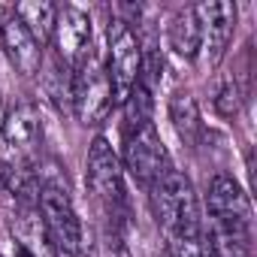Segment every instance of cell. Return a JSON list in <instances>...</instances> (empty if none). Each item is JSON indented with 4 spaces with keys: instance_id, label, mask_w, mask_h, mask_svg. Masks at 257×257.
Returning <instances> with one entry per match:
<instances>
[{
    "instance_id": "6da1fadb",
    "label": "cell",
    "mask_w": 257,
    "mask_h": 257,
    "mask_svg": "<svg viewBox=\"0 0 257 257\" xmlns=\"http://www.w3.org/2000/svg\"><path fill=\"white\" fill-rule=\"evenodd\" d=\"M209 242L224 254H248L251 248V203L233 176H215L209 182Z\"/></svg>"
},
{
    "instance_id": "7a4b0ae2",
    "label": "cell",
    "mask_w": 257,
    "mask_h": 257,
    "mask_svg": "<svg viewBox=\"0 0 257 257\" xmlns=\"http://www.w3.org/2000/svg\"><path fill=\"white\" fill-rule=\"evenodd\" d=\"M37 209H40V218H43V227H46L52 245L58 251H64L67 257H94L91 236H85V227L76 215L70 191L61 182V176L55 173V167H52V173H43V179H40Z\"/></svg>"
},
{
    "instance_id": "3957f363",
    "label": "cell",
    "mask_w": 257,
    "mask_h": 257,
    "mask_svg": "<svg viewBox=\"0 0 257 257\" xmlns=\"http://www.w3.org/2000/svg\"><path fill=\"white\" fill-rule=\"evenodd\" d=\"M152 209L158 224L164 227V236L173 233H200V206H197V194L191 188V182L170 170L161 182H155L152 188Z\"/></svg>"
},
{
    "instance_id": "277c9868",
    "label": "cell",
    "mask_w": 257,
    "mask_h": 257,
    "mask_svg": "<svg viewBox=\"0 0 257 257\" xmlns=\"http://www.w3.org/2000/svg\"><path fill=\"white\" fill-rule=\"evenodd\" d=\"M112 106H115V94H112L109 73L91 52L73 70V112L85 127H97L109 118Z\"/></svg>"
},
{
    "instance_id": "5b68a950",
    "label": "cell",
    "mask_w": 257,
    "mask_h": 257,
    "mask_svg": "<svg viewBox=\"0 0 257 257\" xmlns=\"http://www.w3.org/2000/svg\"><path fill=\"white\" fill-rule=\"evenodd\" d=\"M88 188L94 200L103 206V215L112 224H121L124 218V182H121V164L112 152V146L97 137L88 149Z\"/></svg>"
},
{
    "instance_id": "8992f818",
    "label": "cell",
    "mask_w": 257,
    "mask_h": 257,
    "mask_svg": "<svg viewBox=\"0 0 257 257\" xmlns=\"http://www.w3.org/2000/svg\"><path fill=\"white\" fill-rule=\"evenodd\" d=\"M140 67H143L140 37L124 19L115 16L109 22V67H106L115 103L124 100L127 94H131V88L140 82Z\"/></svg>"
},
{
    "instance_id": "52a82bcc",
    "label": "cell",
    "mask_w": 257,
    "mask_h": 257,
    "mask_svg": "<svg viewBox=\"0 0 257 257\" xmlns=\"http://www.w3.org/2000/svg\"><path fill=\"white\" fill-rule=\"evenodd\" d=\"M124 167L131 173V179L140 182L143 188H152L173 170L167 146L161 143V134L155 131V124L140 127L134 134H124Z\"/></svg>"
},
{
    "instance_id": "ba28073f",
    "label": "cell",
    "mask_w": 257,
    "mask_h": 257,
    "mask_svg": "<svg viewBox=\"0 0 257 257\" xmlns=\"http://www.w3.org/2000/svg\"><path fill=\"white\" fill-rule=\"evenodd\" d=\"M52 40L58 49V61L64 67L76 70L91 55V22H88V16L76 7H58Z\"/></svg>"
},
{
    "instance_id": "9c48e42d",
    "label": "cell",
    "mask_w": 257,
    "mask_h": 257,
    "mask_svg": "<svg viewBox=\"0 0 257 257\" xmlns=\"http://www.w3.org/2000/svg\"><path fill=\"white\" fill-rule=\"evenodd\" d=\"M0 137H4V152L34 164V155L40 152V143H43L40 109L34 103H19L16 109H10L4 118V127H0Z\"/></svg>"
},
{
    "instance_id": "30bf717a",
    "label": "cell",
    "mask_w": 257,
    "mask_h": 257,
    "mask_svg": "<svg viewBox=\"0 0 257 257\" xmlns=\"http://www.w3.org/2000/svg\"><path fill=\"white\" fill-rule=\"evenodd\" d=\"M197 13V22H200V37H203V46L206 55H209V64L215 67L227 46H230V37H233V28H236V4L230 0H215V4H200L194 7Z\"/></svg>"
},
{
    "instance_id": "8fae6325",
    "label": "cell",
    "mask_w": 257,
    "mask_h": 257,
    "mask_svg": "<svg viewBox=\"0 0 257 257\" xmlns=\"http://www.w3.org/2000/svg\"><path fill=\"white\" fill-rule=\"evenodd\" d=\"M0 43L7 49L10 64L22 76H37L43 67V46L31 37V31L10 13V19L0 25Z\"/></svg>"
},
{
    "instance_id": "7c38bea8",
    "label": "cell",
    "mask_w": 257,
    "mask_h": 257,
    "mask_svg": "<svg viewBox=\"0 0 257 257\" xmlns=\"http://www.w3.org/2000/svg\"><path fill=\"white\" fill-rule=\"evenodd\" d=\"M170 121H173L176 134H179V140H182L185 146H191V149L200 146L206 127H203V121H200V106H197V100H194L191 91L173 94V100H170Z\"/></svg>"
},
{
    "instance_id": "4fadbf2b",
    "label": "cell",
    "mask_w": 257,
    "mask_h": 257,
    "mask_svg": "<svg viewBox=\"0 0 257 257\" xmlns=\"http://www.w3.org/2000/svg\"><path fill=\"white\" fill-rule=\"evenodd\" d=\"M170 46L185 61H194L200 55L203 37H200V22H197L194 7H185V10H179L173 16V22H170Z\"/></svg>"
},
{
    "instance_id": "5bb4252c",
    "label": "cell",
    "mask_w": 257,
    "mask_h": 257,
    "mask_svg": "<svg viewBox=\"0 0 257 257\" xmlns=\"http://www.w3.org/2000/svg\"><path fill=\"white\" fill-rule=\"evenodd\" d=\"M13 16L31 31V37L46 46L52 40V31H55V19H58V7L49 4V0H28V4H19L13 10Z\"/></svg>"
},
{
    "instance_id": "9a60e30c",
    "label": "cell",
    "mask_w": 257,
    "mask_h": 257,
    "mask_svg": "<svg viewBox=\"0 0 257 257\" xmlns=\"http://www.w3.org/2000/svg\"><path fill=\"white\" fill-rule=\"evenodd\" d=\"M124 134H134V131H140V127H149V124H155L152 121V115H155V100H152V91L146 88V85H134L131 88V94H127L124 100Z\"/></svg>"
},
{
    "instance_id": "2e32d148",
    "label": "cell",
    "mask_w": 257,
    "mask_h": 257,
    "mask_svg": "<svg viewBox=\"0 0 257 257\" xmlns=\"http://www.w3.org/2000/svg\"><path fill=\"white\" fill-rule=\"evenodd\" d=\"M49 94L61 109H73V70L61 67V61H55L49 70Z\"/></svg>"
},
{
    "instance_id": "e0dca14e",
    "label": "cell",
    "mask_w": 257,
    "mask_h": 257,
    "mask_svg": "<svg viewBox=\"0 0 257 257\" xmlns=\"http://www.w3.org/2000/svg\"><path fill=\"white\" fill-rule=\"evenodd\" d=\"M167 254L170 257H203V230L167 236Z\"/></svg>"
},
{
    "instance_id": "ac0fdd59",
    "label": "cell",
    "mask_w": 257,
    "mask_h": 257,
    "mask_svg": "<svg viewBox=\"0 0 257 257\" xmlns=\"http://www.w3.org/2000/svg\"><path fill=\"white\" fill-rule=\"evenodd\" d=\"M215 109H218V115H224V118L239 115V109H242V91H239L236 79H224V82H221V88L215 91Z\"/></svg>"
},
{
    "instance_id": "d6986e66",
    "label": "cell",
    "mask_w": 257,
    "mask_h": 257,
    "mask_svg": "<svg viewBox=\"0 0 257 257\" xmlns=\"http://www.w3.org/2000/svg\"><path fill=\"white\" fill-rule=\"evenodd\" d=\"M13 257H37V254H34V248H31L28 242H22V239H19V242H16V251H13Z\"/></svg>"
},
{
    "instance_id": "ffe728a7",
    "label": "cell",
    "mask_w": 257,
    "mask_h": 257,
    "mask_svg": "<svg viewBox=\"0 0 257 257\" xmlns=\"http://www.w3.org/2000/svg\"><path fill=\"white\" fill-rule=\"evenodd\" d=\"M203 257H224V254L209 242V236H206V233H203Z\"/></svg>"
},
{
    "instance_id": "44dd1931",
    "label": "cell",
    "mask_w": 257,
    "mask_h": 257,
    "mask_svg": "<svg viewBox=\"0 0 257 257\" xmlns=\"http://www.w3.org/2000/svg\"><path fill=\"white\" fill-rule=\"evenodd\" d=\"M10 13H13V10H4V7H0V25H4V22L10 19Z\"/></svg>"
},
{
    "instance_id": "7402d4cb",
    "label": "cell",
    "mask_w": 257,
    "mask_h": 257,
    "mask_svg": "<svg viewBox=\"0 0 257 257\" xmlns=\"http://www.w3.org/2000/svg\"><path fill=\"white\" fill-rule=\"evenodd\" d=\"M4 118H7V112H4V100H0V127H4Z\"/></svg>"
}]
</instances>
